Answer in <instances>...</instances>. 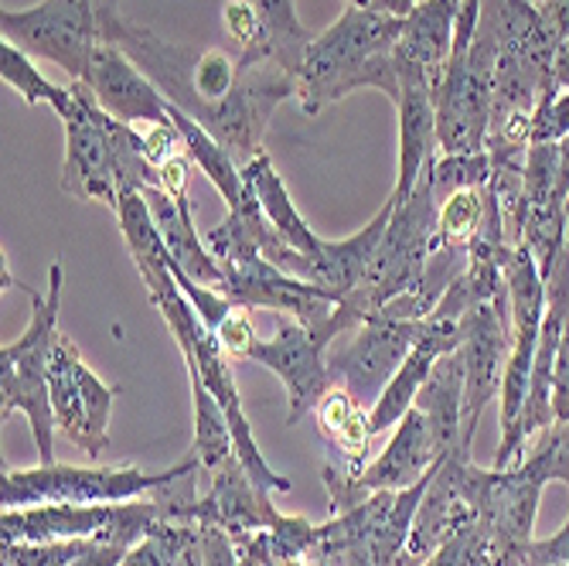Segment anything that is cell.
<instances>
[{"instance_id":"27","label":"cell","mask_w":569,"mask_h":566,"mask_svg":"<svg viewBox=\"0 0 569 566\" xmlns=\"http://www.w3.org/2000/svg\"><path fill=\"white\" fill-rule=\"evenodd\" d=\"M491 153L488 150H471V153H437L430 165V181H433V198L437 205L460 191V188H485L491 181Z\"/></svg>"},{"instance_id":"17","label":"cell","mask_w":569,"mask_h":566,"mask_svg":"<svg viewBox=\"0 0 569 566\" xmlns=\"http://www.w3.org/2000/svg\"><path fill=\"white\" fill-rule=\"evenodd\" d=\"M443 460L433 430L417 406L392 427L389 444L379 457H372L366 468L358 471V481L366 491H402L420 485Z\"/></svg>"},{"instance_id":"25","label":"cell","mask_w":569,"mask_h":566,"mask_svg":"<svg viewBox=\"0 0 569 566\" xmlns=\"http://www.w3.org/2000/svg\"><path fill=\"white\" fill-rule=\"evenodd\" d=\"M252 8L260 11V18L267 24L273 62H280L290 76H297L315 34L300 24V18L293 11V0H252Z\"/></svg>"},{"instance_id":"24","label":"cell","mask_w":569,"mask_h":566,"mask_svg":"<svg viewBox=\"0 0 569 566\" xmlns=\"http://www.w3.org/2000/svg\"><path fill=\"white\" fill-rule=\"evenodd\" d=\"M488 222V185L460 188L437 205V249H468Z\"/></svg>"},{"instance_id":"9","label":"cell","mask_w":569,"mask_h":566,"mask_svg":"<svg viewBox=\"0 0 569 566\" xmlns=\"http://www.w3.org/2000/svg\"><path fill=\"white\" fill-rule=\"evenodd\" d=\"M335 328L328 325H303L287 318L273 338H260L249 351V363L270 369L287 389V424L297 427L328 389H335V376L328 366V348L335 341Z\"/></svg>"},{"instance_id":"41","label":"cell","mask_w":569,"mask_h":566,"mask_svg":"<svg viewBox=\"0 0 569 566\" xmlns=\"http://www.w3.org/2000/svg\"><path fill=\"white\" fill-rule=\"evenodd\" d=\"M158 178H161L164 195H171L174 201H184L188 198V178H191V158L188 153H178V158H171L164 168H158Z\"/></svg>"},{"instance_id":"22","label":"cell","mask_w":569,"mask_h":566,"mask_svg":"<svg viewBox=\"0 0 569 566\" xmlns=\"http://www.w3.org/2000/svg\"><path fill=\"white\" fill-rule=\"evenodd\" d=\"M188 386H191V409H194L191 454L198 457L201 475H212L219 465H226V460L236 454L232 430H229V420H226V409L219 406L212 389L201 383L198 373H188Z\"/></svg>"},{"instance_id":"35","label":"cell","mask_w":569,"mask_h":566,"mask_svg":"<svg viewBox=\"0 0 569 566\" xmlns=\"http://www.w3.org/2000/svg\"><path fill=\"white\" fill-rule=\"evenodd\" d=\"M355 409H361L341 386H335V389H328L325 396H321V403L315 406V424H318V430H321V437L331 444L338 434H341V427L355 417Z\"/></svg>"},{"instance_id":"3","label":"cell","mask_w":569,"mask_h":566,"mask_svg":"<svg viewBox=\"0 0 569 566\" xmlns=\"http://www.w3.org/2000/svg\"><path fill=\"white\" fill-rule=\"evenodd\" d=\"M430 165L420 175L417 188L406 198H396V212L386 226V236L372 256L366 277L338 304V311L331 318L338 338L358 325L372 321L389 300H396L399 294L412 290L423 280L427 260L437 249V198H433Z\"/></svg>"},{"instance_id":"42","label":"cell","mask_w":569,"mask_h":566,"mask_svg":"<svg viewBox=\"0 0 569 566\" xmlns=\"http://www.w3.org/2000/svg\"><path fill=\"white\" fill-rule=\"evenodd\" d=\"M552 79L559 89H569V38L559 41L556 48V59H552Z\"/></svg>"},{"instance_id":"11","label":"cell","mask_w":569,"mask_h":566,"mask_svg":"<svg viewBox=\"0 0 569 566\" xmlns=\"http://www.w3.org/2000/svg\"><path fill=\"white\" fill-rule=\"evenodd\" d=\"M396 212V198L389 195V201H382V209L372 216V222L366 229H358L355 236L348 239H338V242H328L321 239V249L318 256H303L297 252L293 246H280L273 256H270V264H277L280 270L307 280V284H315L321 290H328L331 297H338V304L361 284V277H366L369 264H372V256L386 236V226Z\"/></svg>"},{"instance_id":"19","label":"cell","mask_w":569,"mask_h":566,"mask_svg":"<svg viewBox=\"0 0 569 566\" xmlns=\"http://www.w3.org/2000/svg\"><path fill=\"white\" fill-rule=\"evenodd\" d=\"M242 181H246V188L256 195V201H260L263 216L270 219V226L277 229V236H280L287 246H293V249L303 252V256H318L321 236H318L315 229H310L307 219L297 212V205H293V198H290L283 178L277 175V168H273V161H270V153H267V150H260L249 165H242Z\"/></svg>"},{"instance_id":"32","label":"cell","mask_w":569,"mask_h":566,"mask_svg":"<svg viewBox=\"0 0 569 566\" xmlns=\"http://www.w3.org/2000/svg\"><path fill=\"white\" fill-rule=\"evenodd\" d=\"M86 539L66 543H4L0 549V566H72L76 553Z\"/></svg>"},{"instance_id":"5","label":"cell","mask_w":569,"mask_h":566,"mask_svg":"<svg viewBox=\"0 0 569 566\" xmlns=\"http://www.w3.org/2000/svg\"><path fill=\"white\" fill-rule=\"evenodd\" d=\"M188 471H201L198 457L188 454L168 471H143L133 465L96 468V465H38V468H8L4 465V508L31 505H113L147 498L158 488L174 485Z\"/></svg>"},{"instance_id":"43","label":"cell","mask_w":569,"mask_h":566,"mask_svg":"<svg viewBox=\"0 0 569 566\" xmlns=\"http://www.w3.org/2000/svg\"><path fill=\"white\" fill-rule=\"evenodd\" d=\"M348 8H358V11H376L379 8V0H345Z\"/></svg>"},{"instance_id":"4","label":"cell","mask_w":569,"mask_h":566,"mask_svg":"<svg viewBox=\"0 0 569 566\" xmlns=\"http://www.w3.org/2000/svg\"><path fill=\"white\" fill-rule=\"evenodd\" d=\"M66 267L56 260L48 267V290L31 294V321L28 328L0 348V414H24L34 434L38 465H56V409L48 393V358L59 338V311H62Z\"/></svg>"},{"instance_id":"12","label":"cell","mask_w":569,"mask_h":566,"mask_svg":"<svg viewBox=\"0 0 569 566\" xmlns=\"http://www.w3.org/2000/svg\"><path fill=\"white\" fill-rule=\"evenodd\" d=\"M226 270V294L232 297L236 307L249 311V307H263V311H283L287 318H297L303 325H328L338 311V297L328 290L307 284L277 264H270L267 256H256L246 264L222 267Z\"/></svg>"},{"instance_id":"7","label":"cell","mask_w":569,"mask_h":566,"mask_svg":"<svg viewBox=\"0 0 569 566\" xmlns=\"http://www.w3.org/2000/svg\"><path fill=\"white\" fill-rule=\"evenodd\" d=\"M48 393L56 409L59 430L92 460L110 447V414L120 396V386L102 383L79 355L76 341L59 331L48 358Z\"/></svg>"},{"instance_id":"26","label":"cell","mask_w":569,"mask_h":566,"mask_svg":"<svg viewBox=\"0 0 569 566\" xmlns=\"http://www.w3.org/2000/svg\"><path fill=\"white\" fill-rule=\"evenodd\" d=\"M242 79V59H232L226 56L222 48H209L201 51L198 62H194V89L204 102V117H201V127L212 133V123H216V110L226 96L236 92Z\"/></svg>"},{"instance_id":"15","label":"cell","mask_w":569,"mask_h":566,"mask_svg":"<svg viewBox=\"0 0 569 566\" xmlns=\"http://www.w3.org/2000/svg\"><path fill=\"white\" fill-rule=\"evenodd\" d=\"M82 82L92 89L99 107L123 123L137 127V123H164L168 120V99L161 96V89L137 69V62L123 48H117L110 41L96 44Z\"/></svg>"},{"instance_id":"23","label":"cell","mask_w":569,"mask_h":566,"mask_svg":"<svg viewBox=\"0 0 569 566\" xmlns=\"http://www.w3.org/2000/svg\"><path fill=\"white\" fill-rule=\"evenodd\" d=\"M0 76H4V82L14 92H21L28 107H51L59 117H66V110L72 107V86L62 89L56 82H48L28 51H21L11 41H0Z\"/></svg>"},{"instance_id":"33","label":"cell","mask_w":569,"mask_h":566,"mask_svg":"<svg viewBox=\"0 0 569 566\" xmlns=\"http://www.w3.org/2000/svg\"><path fill=\"white\" fill-rule=\"evenodd\" d=\"M174 277H178V284H181V290H184L188 304L194 307V315L201 318V325L209 328L212 335L226 325V318H229L232 311H239V307L232 304V297H229L226 290H216V287L194 284V280H191V277H184L178 267H174Z\"/></svg>"},{"instance_id":"18","label":"cell","mask_w":569,"mask_h":566,"mask_svg":"<svg viewBox=\"0 0 569 566\" xmlns=\"http://www.w3.org/2000/svg\"><path fill=\"white\" fill-rule=\"evenodd\" d=\"M143 198H147L150 212H153V222H158V229L164 236V246L171 252L174 267L184 277H191L194 284L222 290L226 287V270L216 260V252L204 246V239L198 236L194 216H191V201L188 198L184 201H174L161 188H147Z\"/></svg>"},{"instance_id":"2","label":"cell","mask_w":569,"mask_h":566,"mask_svg":"<svg viewBox=\"0 0 569 566\" xmlns=\"http://www.w3.org/2000/svg\"><path fill=\"white\" fill-rule=\"evenodd\" d=\"M62 123V191L117 212L120 195L161 188L158 168H150L140 150V130L102 110L86 82H72V107Z\"/></svg>"},{"instance_id":"31","label":"cell","mask_w":569,"mask_h":566,"mask_svg":"<svg viewBox=\"0 0 569 566\" xmlns=\"http://www.w3.org/2000/svg\"><path fill=\"white\" fill-rule=\"evenodd\" d=\"M566 137H569V89H559L552 79L532 110V143H562Z\"/></svg>"},{"instance_id":"13","label":"cell","mask_w":569,"mask_h":566,"mask_svg":"<svg viewBox=\"0 0 569 566\" xmlns=\"http://www.w3.org/2000/svg\"><path fill=\"white\" fill-rule=\"evenodd\" d=\"M283 512L273 505V491L260 488L246 465L239 460V454H232L226 465H219L209 475V488L204 495L191 498L184 508V519L194 526H219L229 536H249L260 533L280 523Z\"/></svg>"},{"instance_id":"1","label":"cell","mask_w":569,"mask_h":566,"mask_svg":"<svg viewBox=\"0 0 569 566\" xmlns=\"http://www.w3.org/2000/svg\"><path fill=\"white\" fill-rule=\"evenodd\" d=\"M406 18L348 8L325 34L310 41L297 72V99L307 117H318L331 102L351 96L361 86L382 89L399 99L396 48Z\"/></svg>"},{"instance_id":"30","label":"cell","mask_w":569,"mask_h":566,"mask_svg":"<svg viewBox=\"0 0 569 566\" xmlns=\"http://www.w3.org/2000/svg\"><path fill=\"white\" fill-rule=\"evenodd\" d=\"M222 21H226V31L239 41V56L242 59H249V62L273 59L267 24H263L260 11L252 8V0H226Z\"/></svg>"},{"instance_id":"28","label":"cell","mask_w":569,"mask_h":566,"mask_svg":"<svg viewBox=\"0 0 569 566\" xmlns=\"http://www.w3.org/2000/svg\"><path fill=\"white\" fill-rule=\"evenodd\" d=\"M515 468L532 471L542 485H566L569 488V424H552L549 430H542L526 454L519 457Z\"/></svg>"},{"instance_id":"40","label":"cell","mask_w":569,"mask_h":566,"mask_svg":"<svg viewBox=\"0 0 569 566\" xmlns=\"http://www.w3.org/2000/svg\"><path fill=\"white\" fill-rule=\"evenodd\" d=\"M127 546L107 543V539H86L82 549L76 553L72 566H123L127 559Z\"/></svg>"},{"instance_id":"39","label":"cell","mask_w":569,"mask_h":566,"mask_svg":"<svg viewBox=\"0 0 569 566\" xmlns=\"http://www.w3.org/2000/svg\"><path fill=\"white\" fill-rule=\"evenodd\" d=\"M201 556L204 566H239L236 539L219 526H201Z\"/></svg>"},{"instance_id":"38","label":"cell","mask_w":569,"mask_h":566,"mask_svg":"<svg viewBox=\"0 0 569 566\" xmlns=\"http://www.w3.org/2000/svg\"><path fill=\"white\" fill-rule=\"evenodd\" d=\"M522 566H569V516L549 539H532Z\"/></svg>"},{"instance_id":"34","label":"cell","mask_w":569,"mask_h":566,"mask_svg":"<svg viewBox=\"0 0 569 566\" xmlns=\"http://www.w3.org/2000/svg\"><path fill=\"white\" fill-rule=\"evenodd\" d=\"M137 130H140V150L150 168H164L171 158L184 153V137L171 117L164 123H137Z\"/></svg>"},{"instance_id":"16","label":"cell","mask_w":569,"mask_h":566,"mask_svg":"<svg viewBox=\"0 0 569 566\" xmlns=\"http://www.w3.org/2000/svg\"><path fill=\"white\" fill-rule=\"evenodd\" d=\"M463 345V321H443V318H427L420 341L412 345V351L406 355V363L399 366V373L392 376V383L386 386V393L376 399V406L369 409V424L372 434H386L389 427H396L412 403H417L423 383L430 379L433 366L440 363L443 355L457 351Z\"/></svg>"},{"instance_id":"21","label":"cell","mask_w":569,"mask_h":566,"mask_svg":"<svg viewBox=\"0 0 569 566\" xmlns=\"http://www.w3.org/2000/svg\"><path fill=\"white\" fill-rule=\"evenodd\" d=\"M168 117L174 120V127L184 137V153L191 158V165H198L201 175L216 185L222 201L229 205V209H236V205L242 201V195H246V181H242V168L229 153V147L222 140H216L198 120H191L188 113L171 107V102H168Z\"/></svg>"},{"instance_id":"14","label":"cell","mask_w":569,"mask_h":566,"mask_svg":"<svg viewBox=\"0 0 569 566\" xmlns=\"http://www.w3.org/2000/svg\"><path fill=\"white\" fill-rule=\"evenodd\" d=\"M399 62V178L392 188V198H406L412 188H417L420 175L427 171V165L437 158V86L430 82V76L412 66V62Z\"/></svg>"},{"instance_id":"36","label":"cell","mask_w":569,"mask_h":566,"mask_svg":"<svg viewBox=\"0 0 569 566\" xmlns=\"http://www.w3.org/2000/svg\"><path fill=\"white\" fill-rule=\"evenodd\" d=\"M216 338H219V345H222V351H226L229 358H249L252 345L260 341V338H256V331H252V321L246 318L242 307L226 318V325L216 331Z\"/></svg>"},{"instance_id":"37","label":"cell","mask_w":569,"mask_h":566,"mask_svg":"<svg viewBox=\"0 0 569 566\" xmlns=\"http://www.w3.org/2000/svg\"><path fill=\"white\" fill-rule=\"evenodd\" d=\"M552 420L569 424V318L556 351V376H552Z\"/></svg>"},{"instance_id":"20","label":"cell","mask_w":569,"mask_h":566,"mask_svg":"<svg viewBox=\"0 0 569 566\" xmlns=\"http://www.w3.org/2000/svg\"><path fill=\"white\" fill-rule=\"evenodd\" d=\"M427 417L433 440L440 454L447 457L460 444V417H463V363H460V348L443 355L433 366L430 379L423 383L417 403H412Z\"/></svg>"},{"instance_id":"10","label":"cell","mask_w":569,"mask_h":566,"mask_svg":"<svg viewBox=\"0 0 569 566\" xmlns=\"http://www.w3.org/2000/svg\"><path fill=\"white\" fill-rule=\"evenodd\" d=\"M511 351V307L485 304L463 318V417H460V444H475L478 420L488 403L501 393L505 366Z\"/></svg>"},{"instance_id":"6","label":"cell","mask_w":569,"mask_h":566,"mask_svg":"<svg viewBox=\"0 0 569 566\" xmlns=\"http://www.w3.org/2000/svg\"><path fill=\"white\" fill-rule=\"evenodd\" d=\"M102 4L107 0H41L28 11L0 14V34L28 51L31 59L56 62L72 76V82H82L92 51L102 41Z\"/></svg>"},{"instance_id":"29","label":"cell","mask_w":569,"mask_h":566,"mask_svg":"<svg viewBox=\"0 0 569 566\" xmlns=\"http://www.w3.org/2000/svg\"><path fill=\"white\" fill-rule=\"evenodd\" d=\"M427 566H491L488 529L475 516H468L443 539V546L427 559Z\"/></svg>"},{"instance_id":"8","label":"cell","mask_w":569,"mask_h":566,"mask_svg":"<svg viewBox=\"0 0 569 566\" xmlns=\"http://www.w3.org/2000/svg\"><path fill=\"white\" fill-rule=\"evenodd\" d=\"M423 321H386L372 318L345 331L328 348V366L335 386H341L361 409H372L386 393L412 345L420 341Z\"/></svg>"}]
</instances>
